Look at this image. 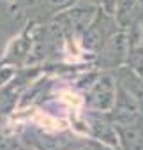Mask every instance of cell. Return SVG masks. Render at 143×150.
<instances>
[{
	"mask_svg": "<svg viewBox=\"0 0 143 150\" xmlns=\"http://www.w3.org/2000/svg\"><path fill=\"white\" fill-rule=\"evenodd\" d=\"M117 2H118V0H101V7H103L104 11H108V13H111V14H113Z\"/></svg>",
	"mask_w": 143,
	"mask_h": 150,
	"instance_id": "obj_8",
	"label": "cell"
},
{
	"mask_svg": "<svg viewBox=\"0 0 143 150\" xmlns=\"http://www.w3.org/2000/svg\"><path fill=\"white\" fill-rule=\"evenodd\" d=\"M117 96V80L111 71H99L85 90V104L90 111H110Z\"/></svg>",
	"mask_w": 143,
	"mask_h": 150,
	"instance_id": "obj_2",
	"label": "cell"
},
{
	"mask_svg": "<svg viewBox=\"0 0 143 150\" xmlns=\"http://www.w3.org/2000/svg\"><path fill=\"white\" fill-rule=\"evenodd\" d=\"M74 6H90V7H101V0H74Z\"/></svg>",
	"mask_w": 143,
	"mask_h": 150,
	"instance_id": "obj_9",
	"label": "cell"
},
{
	"mask_svg": "<svg viewBox=\"0 0 143 150\" xmlns=\"http://www.w3.org/2000/svg\"><path fill=\"white\" fill-rule=\"evenodd\" d=\"M83 120H85L90 138H94L101 143H106L110 146L120 148L118 132H117V127H115L113 120L110 118L108 111H90L88 110Z\"/></svg>",
	"mask_w": 143,
	"mask_h": 150,
	"instance_id": "obj_5",
	"label": "cell"
},
{
	"mask_svg": "<svg viewBox=\"0 0 143 150\" xmlns=\"http://www.w3.org/2000/svg\"><path fill=\"white\" fill-rule=\"evenodd\" d=\"M120 150H143V122L131 125H115Z\"/></svg>",
	"mask_w": 143,
	"mask_h": 150,
	"instance_id": "obj_6",
	"label": "cell"
},
{
	"mask_svg": "<svg viewBox=\"0 0 143 150\" xmlns=\"http://www.w3.org/2000/svg\"><path fill=\"white\" fill-rule=\"evenodd\" d=\"M16 150H35L34 146H30V145H27L25 141H20L18 143V146H16Z\"/></svg>",
	"mask_w": 143,
	"mask_h": 150,
	"instance_id": "obj_10",
	"label": "cell"
},
{
	"mask_svg": "<svg viewBox=\"0 0 143 150\" xmlns=\"http://www.w3.org/2000/svg\"><path fill=\"white\" fill-rule=\"evenodd\" d=\"M127 53H129V41L125 30L122 28L115 32L104 42V46L94 55V65L96 69L101 71H115L117 67H122L125 64Z\"/></svg>",
	"mask_w": 143,
	"mask_h": 150,
	"instance_id": "obj_3",
	"label": "cell"
},
{
	"mask_svg": "<svg viewBox=\"0 0 143 150\" xmlns=\"http://www.w3.org/2000/svg\"><path fill=\"white\" fill-rule=\"evenodd\" d=\"M141 46H143V35H141Z\"/></svg>",
	"mask_w": 143,
	"mask_h": 150,
	"instance_id": "obj_11",
	"label": "cell"
},
{
	"mask_svg": "<svg viewBox=\"0 0 143 150\" xmlns=\"http://www.w3.org/2000/svg\"><path fill=\"white\" fill-rule=\"evenodd\" d=\"M118 30H122V28H120V25L117 23L115 16H113L111 13L104 11L103 7H99L97 13H96V16H94V20L90 21V25H88V27L83 30V34L80 35L81 46H83L88 53H92V57H94V55L104 46V42H106L115 32H118Z\"/></svg>",
	"mask_w": 143,
	"mask_h": 150,
	"instance_id": "obj_1",
	"label": "cell"
},
{
	"mask_svg": "<svg viewBox=\"0 0 143 150\" xmlns=\"http://www.w3.org/2000/svg\"><path fill=\"white\" fill-rule=\"evenodd\" d=\"M136 76H139L143 80V46H136V48H129L125 64Z\"/></svg>",
	"mask_w": 143,
	"mask_h": 150,
	"instance_id": "obj_7",
	"label": "cell"
},
{
	"mask_svg": "<svg viewBox=\"0 0 143 150\" xmlns=\"http://www.w3.org/2000/svg\"><path fill=\"white\" fill-rule=\"evenodd\" d=\"M108 115L115 125H131V124L143 122V113H141L136 99L118 83H117L115 103H113L111 110L108 111Z\"/></svg>",
	"mask_w": 143,
	"mask_h": 150,
	"instance_id": "obj_4",
	"label": "cell"
}]
</instances>
